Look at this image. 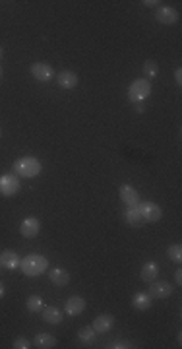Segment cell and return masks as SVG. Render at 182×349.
<instances>
[{
	"mask_svg": "<svg viewBox=\"0 0 182 349\" xmlns=\"http://www.w3.org/2000/svg\"><path fill=\"white\" fill-rule=\"evenodd\" d=\"M0 56H2V47H0Z\"/></svg>",
	"mask_w": 182,
	"mask_h": 349,
	"instance_id": "1f68e13d",
	"label": "cell"
},
{
	"mask_svg": "<svg viewBox=\"0 0 182 349\" xmlns=\"http://www.w3.org/2000/svg\"><path fill=\"white\" fill-rule=\"evenodd\" d=\"M25 307H27L29 313H41V311H43V299L39 295H31L27 299Z\"/></svg>",
	"mask_w": 182,
	"mask_h": 349,
	"instance_id": "7402d4cb",
	"label": "cell"
},
{
	"mask_svg": "<svg viewBox=\"0 0 182 349\" xmlns=\"http://www.w3.org/2000/svg\"><path fill=\"white\" fill-rule=\"evenodd\" d=\"M19 268H21V272H23L25 276H29V278H37V276H41V274L47 272L49 262H47L45 256L29 254V256H25L23 260L19 262Z\"/></svg>",
	"mask_w": 182,
	"mask_h": 349,
	"instance_id": "6da1fadb",
	"label": "cell"
},
{
	"mask_svg": "<svg viewBox=\"0 0 182 349\" xmlns=\"http://www.w3.org/2000/svg\"><path fill=\"white\" fill-rule=\"evenodd\" d=\"M109 348L112 349H128V348H134L130 342H122V340H118V342H114V344H110Z\"/></svg>",
	"mask_w": 182,
	"mask_h": 349,
	"instance_id": "484cf974",
	"label": "cell"
},
{
	"mask_svg": "<svg viewBox=\"0 0 182 349\" xmlns=\"http://www.w3.org/2000/svg\"><path fill=\"white\" fill-rule=\"evenodd\" d=\"M132 305H134L136 311H149L151 297L147 295V293H144V291H138V293H134V297H132Z\"/></svg>",
	"mask_w": 182,
	"mask_h": 349,
	"instance_id": "2e32d148",
	"label": "cell"
},
{
	"mask_svg": "<svg viewBox=\"0 0 182 349\" xmlns=\"http://www.w3.org/2000/svg\"><path fill=\"white\" fill-rule=\"evenodd\" d=\"M43 320L47 324H60L62 322V311H58L56 307H47L43 309Z\"/></svg>",
	"mask_w": 182,
	"mask_h": 349,
	"instance_id": "ffe728a7",
	"label": "cell"
},
{
	"mask_svg": "<svg viewBox=\"0 0 182 349\" xmlns=\"http://www.w3.org/2000/svg\"><path fill=\"white\" fill-rule=\"evenodd\" d=\"M39 231H41V225H39V219H35V217H25V219L21 221V225H19V233H21V237H25V239H33V237H37Z\"/></svg>",
	"mask_w": 182,
	"mask_h": 349,
	"instance_id": "ba28073f",
	"label": "cell"
},
{
	"mask_svg": "<svg viewBox=\"0 0 182 349\" xmlns=\"http://www.w3.org/2000/svg\"><path fill=\"white\" fill-rule=\"evenodd\" d=\"M175 281H177L179 285L182 283V272H181V270H177V272H175Z\"/></svg>",
	"mask_w": 182,
	"mask_h": 349,
	"instance_id": "f1b7e54d",
	"label": "cell"
},
{
	"mask_svg": "<svg viewBox=\"0 0 182 349\" xmlns=\"http://www.w3.org/2000/svg\"><path fill=\"white\" fill-rule=\"evenodd\" d=\"M136 113H144V105L136 103Z\"/></svg>",
	"mask_w": 182,
	"mask_h": 349,
	"instance_id": "f546056e",
	"label": "cell"
},
{
	"mask_svg": "<svg viewBox=\"0 0 182 349\" xmlns=\"http://www.w3.org/2000/svg\"><path fill=\"white\" fill-rule=\"evenodd\" d=\"M31 76L35 80H39V82H49L55 76V70H53L51 64H47V62H35L31 66Z\"/></svg>",
	"mask_w": 182,
	"mask_h": 349,
	"instance_id": "52a82bcc",
	"label": "cell"
},
{
	"mask_svg": "<svg viewBox=\"0 0 182 349\" xmlns=\"http://www.w3.org/2000/svg\"><path fill=\"white\" fill-rule=\"evenodd\" d=\"M149 93H151V84L146 78L134 80L132 86L128 87V97H130L132 103H142L146 97H149Z\"/></svg>",
	"mask_w": 182,
	"mask_h": 349,
	"instance_id": "7a4b0ae2",
	"label": "cell"
},
{
	"mask_svg": "<svg viewBox=\"0 0 182 349\" xmlns=\"http://www.w3.org/2000/svg\"><path fill=\"white\" fill-rule=\"evenodd\" d=\"M144 74H146V78H155V76L159 74L157 62H155V60H146V62H144Z\"/></svg>",
	"mask_w": 182,
	"mask_h": 349,
	"instance_id": "603a6c76",
	"label": "cell"
},
{
	"mask_svg": "<svg viewBox=\"0 0 182 349\" xmlns=\"http://www.w3.org/2000/svg\"><path fill=\"white\" fill-rule=\"evenodd\" d=\"M120 200L124 202V206H128V208H134V206L140 204L138 192H136L134 186H130V184H122L120 186Z\"/></svg>",
	"mask_w": 182,
	"mask_h": 349,
	"instance_id": "8fae6325",
	"label": "cell"
},
{
	"mask_svg": "<svg viewBox=\"0 0 182 349\" xmlns=\"http://www.w3.org/2000/svg\"><path fill=\"white\" fill-rule=\"evenodd\" d=\"M49 279H51V283H55L58 287H64L70 283V274L64 268H53L49 272Z\"/></svg>",
	"mask_w": 182,
	"mask_h": 349,
	"instance_id": "5bb4252c",
	"label": "cell"
},
{
	"mask_svg": "<svg viewBox=\"0 0 182 349\" xmlns=\"http://www.w3.org/2000/svg\"><path fill=\"white\" fill-rule=\"evenodd\" d=\"M144 4H146L147 8H153V6H157V4H161V2H159V0H146Z\"/></svg>",
	"mask_w": 182,
	"mask_h": 349,
	"instance_id": "83f0119b",
	"label": "cell"
},
{
	"mask_svg": "<svg viewBox=\"0 0 182 349\" xmlns=\"http://www.w3.org/2000/svg\"><path fill=\"white\" fill-rule=\"evenodd\" d=\"M86 311V299L84 297H70L68 301H66V305H64V313L68 314V316H78V314H82Z\"/></svg>",
	"mask_w": 182,
	"mask_h": 349,
	"instance_id": "30bf717a",
	"label": "cell"
},
{
	"mask_svg": "<svg viewBox=\"0 0 182 349\" xmlns=\"http://www.w3.org/2000/svg\"><path fill=\"white\" fill-rule=\"evenodd\" d=\"M19 192V180L18 176L14 174H2L0 176V194L10 198V196H16Z\"/></svg>",
	"mask_w": 182,
	"mask_h": 349,
	"instance_id": "5b68a950",
	"label": "cell"
},
{
	"mask_svg": "<svg viewBox=\"0 0 182 349\" xmlns=\"http://www.w3.org/2000/svg\"><path fill=\"white\" fill-rule=\"evenodd\" d=\"M78 340H80L82 344H93V342H95V330H93L91 326L80 328V332H78Z\"/></svg>",
	"mask_w": 182,
	"mask_h": 349,
	"instance_id": "44dd1931",
	"label": "cell"
},
{
	"mask_svg": "<svg viewBox=\"0 0 182 349\" xmlns=\"http://www.w3.org/2000/svg\"><path fill=\"white\" fill-rule=\"evenodd\" d=\"M4 293H6V289H4V283H2V281H0V299H2V297H4Z\"/></svg>",
	"mask_w": 182,
	"mask_h": 349,
	"instance_id": "4dcf8cb0",
	"label": "cell"
},
{
	"mask_svg": "<svg viewBox=\"0 0 182 349\" xmlns=\"http://www.w3.org/2000/svg\"><path fill=\"white\" fill-rule=\"evenodd\" d=\"M19 256L18 252H14V250H4L2 254H0V266L2 268H6V270H16L19 268Z\"/></svg>",
	"mask_w": 182,
	"mask_h": 349,
	"instance_id": "4fadbf2b",
	"label": "cell"
},
{
	"mask_svg": "<svg viewBox=\"0 0 182 349\" xmlns=\"http://www.w3.org/2000/svg\"><path fill=\"white\" fill-rule=\"evenodd\" d=\"M14 169L21 176L33 178V176H37V174L41 173V163H39V159H35V157H21V159L16 161Z\"/></svg>",
	"mask_w": 182,
	"mask_h": 349,
	"instance_id": "3957f363",
	"label": "cell"
},
{
	"mask_svg": "<svg viewBox=\"0 0 182 349\" xmlns=\"http://www.w3.org/2000/svg\"><path fill=\"white\" fill-rule=\"evenodd\" d=\"M0 134H2V130H0Z\"/></svg>",
	"mask_w": 182,
	"mask_h": 349,
	"instance_id": "836d02e7",
	"label": "cell"
},
{
	"mask_svg": "<svg viewBox=\"0 0 182 349\" xmlns=\"http://www.w3.org/2000/svg\"><path fill=\"white\" fill-rule=\"evenodd\" d=\"M155 17H157V21L163 23V25H173V23L179 21V12H177L175 8H171V6H161V8H157Z\"/></svg>",
	"mask_w": 182,
	"mask_h": 349,
	"instance_id": "9c48e42d",
	"label": "cell"
},
{
	"mask_svg": "<svg viewBox=\"0 0 182 349\" xmlns=\"http://www.w3.org/2000/svg\"><path fill=\"white\" fill-rule=\"evenodd\" d=\"M142 281H146V283H151V281H155L157 276H159V266L155 264V262H147L146 266L142 268Z\"/></svg>",
	"mask_w": 182,
	"mask_h": 349,
	"instance_id": "ac0fdd59",
	"label": "cell"
},
{
	"mask_svg": "<svg viewBox=\"0 0 182 349\" xmlns=\"http://www.w3.org/2000/svg\"><path fill=\"white\" fill-rule=\"evenodd\" d=\"M112 324H114V316L112 314H101V316H97L95 320H93V330L99 332V334H105V332H109L112 328Z\"/></svg>",
	"mask_w": 182,
	"mask_h": 349,
	"instance_id": "7c38bea8",
	"label": "cell"
},
{
	"mask_svg": "<svg viewBox=\"0 0 182 349\" xmlns=\"http://www.w3.org/2000/svg\"><path fill=\"white\" fill-rule=\"evenodd\" d=\"M138 209H140L144 221H149V223H155L163 217V209L159 208L155 202H142V204H138Z\"/></svg>",
	"mask_w": 182,
	"mask_h": 349,
	"instance_id": "277c9868",
	"label": "cell"
},
{
	"mask_svg": "<svg viewBox=\"0 0 182 349\" xmlns=\"http://www.w3.org/2000/svg\"><path fill=\"white\" fill-rule=\"evenodd\" d=\"M124 221H126L130 227H140V225L146 223L144 217H142V213H140V209H138V206L126 209V213H124Z\"/></svg>",
	"mask_w": 182,
	"mask_h": 349,
	"instance_id": "e0dca14e",
	"label": "cell"
},
{
	"mask_svg": "<svg viewBox=\"0 0 182 349\" xmlns=\"http://www.w3.org/2000/svg\"><path fill=\"white\" fill-rule=\"evenodd\" d=\"M78 74L76 72H70V70H64V72H60L58 74V86L62 87V89H74V87L78 86Z\"/></svg>",
	"mask_w": 182,
	"mask_h": 349,
	"instance_id": "9a60e30c",
	"label": "cell"
},
{
	"mask_svg": "<svg viewBox=\"0 0 182 349\" xmlns=\"http://www.w3.org/2000/svg\"><path fill=\"white\" fill-rule=\"evenodd\" d=\"M33 346L39 349H51L56 346V338L51 334H37L33 340Z\"/></svg>",
	"mask_w": 182,
	"mask_h": 349,
	"instance_id": "d6986e66",
	"label": "cell"
},
{
	"mask_svg": "<svg viewBox=\"0 0 182 349\" xmlns=\"http://www.w3.org/2000/svg\"><path fill=\"white\" fill-rule=\"evenodd\" d=\"M171 293H173V287H171V283H167V281H151V283H149L147 295L151 297V299H167Z\"/></svg>",
	"mask_w": 182,
	"mask_h": 349,
	"instance_id": "8992f818",
	"label": "cell"
},
{
	"mask_svg": "<svg viewBox=\"0 0 182 349\" xmlns=\"http://www.w3.org/2000/svg\"><path fill=\"white\" fill-rule=\"evenodd\" d=\"M175 80H177L179 86L182 84V70L181 68H177V72H175Z\"/></svg>",
	"mask_w": 182,
	"mask_h": 349,
	"instance_id": "4316f807",
	"label": "cell"
},
{
	"mask_svg": "<svg viewBox=\"0 0 182 349\" xmlns=\"http://www.w3.org/2000/svg\"><path fill=\"white\" fill-rule=\"evenodd\" d=\"M0 76H2V66H0Z\"/></svg>",
	"mask_w": 182,
	"mask_h": 349,
	"instance_id": "d6a6232c",
	"label": "cell"
},
{
	"mask_svg": "<svg viewBox=\"0 0 182 349\" xmlns=\"http://www.w3.org/2000/svg\"><path fill=\"white\" fill-rule=\"evenodd\" d=\"M27 348H31V342H29L27 338H16L14 349H27Z\"/></svg>",
	"mask_w": 182,
	"mask_h": 349,
	"instance_id": "d4e9b609",
	"label": "cell"
},
{
	"mask_svg": "<svg viewBox=\"0 0 182 349\" xmlns=\"http://www.w3.org/2000/svg\"><path fill=\"white\" fill-rule=\"evenodd\" d=\"M169 258L173 262H182V246L181 244H171L169 246Z\"/></svg>",
	"mask_w": 182,
	"mask_h": 349,
	"instance_id": "cb8c5ba5",
	"label": "cell"
}]
</instances>
